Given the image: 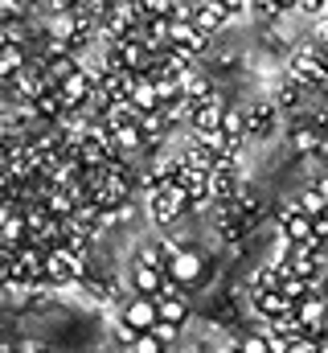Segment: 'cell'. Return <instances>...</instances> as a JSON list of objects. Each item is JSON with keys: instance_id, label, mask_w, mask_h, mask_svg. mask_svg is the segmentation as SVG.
<instances>
[{"instance_id": "f1b7e54d", "label": "cell", "mask_w": 328, "mask_h": 353, "mask_svg": "<svg viewBox=\"0 0 328 353\" xmlns=\"http://www.w3.org/2000/svg\"><path fill=\"white\" fill-rule=\"evenodd\" d=\"M132 353H168V345H164L156 333H140L136 345H132Z\"/></svg>"}, {"instance_id": "bcb514c9", "label": "cell", "mask_w": 328, "mask_h": 353, "mask_svg": "<svg viewBox=\"0 0 328 353\" xmlns=\"http://www.w3.org/2000/svg\"><path fill=\"white\" fill-rule=\"evenodd\" d=\"M325 157H328V148H325Z\"/></svg>"}, {"instance_id": "30bf717a", "label": "cell", "mask_w": 328, "mask_h": 353, "mask_svg": "<svg viewBox=\"0 0 328 353\" xmlns=\"http://www.w3.org/2000/svg\"><path fill=\"white\" fill-rule=\"evenodd\" d=\"M246 115V136H271L275 132V119H279V103L275 99H258L243 111Z\"/></svg>"}, {"instance_id": "7bdbcfd3", "label": "cell", "mask_w": 328, "mask_h": 353, "mask_svg": "<svg viewBox=\"0 0 328 353\" xmlns=\"http://www.w3.org/2000/svg\"><path fill=\"white\" fill-rule=\"evenodd\" d=\"M320 58L328 62V41H320Z\"/></svg>"}, {"instance_id": "d590c367", "label": "cell", "mask_w": 328, "mask_h": 353, "mask_svg": "<svg viewBox=\"0 0 328 353\" xmlns=\"http://www.w3.org/2000/svg\"><path fill=\"white\" fill-rule=\"evenodd\" d=\"M218 4H226L230 17H234V12H250V0H218Z\"/></svg>"}, {"instance_id": "3957f363", "label": "cell", "mask_w": 328, "mask_h": 353, "mask_svg": "<svg viewBox=\"0 0 328 353\" xmlns=\"http://www.w3.org/2000/svg\"><path fill=\"white\" fill-rule=\"evenodd\" d=\"M82 275H86V267L74 251H66V247H50L45 251V283L50 288H66V283H79Z\"/></svg>"}, {"instance_id": "f546056e", "label": "cell", "mask_w": 328, "mask_h": 353, "mask_svg": "<svg viewBox=\"0 0 328 353\" xmlns=\"http://www.w3.org/2000/svg\"><path fill=\"white\" fill-rule=\"evenodd\" d=\"M287 353H328L325 341H312V337H296L291 345H287Z\"/></svg>"}, {"instance_id": "cb8c5ba5", "label": "cell", "mask_w": 328, "mask_h": 353, "mask_svg": "<svg viewBox=\"0 0 328 353\" xmlns=\"http://www.w3.org/2000/svg\"><path fill=\"white\" fill-rule=\"evenodd\" d=\"M136 263L140 267H156V271H164L168 267V251H164V243H148L140 255H136Z\"/></svg>"}, {"instance_id": "ba28073f", "label": "cell", "mask_w": 328, "mask_h": 353, "mask_svg": "<svg viewBox=\"0 0 328 353\" xmlns=\"http://www.w3.org/2000/svg\"><path fill=\"white\" fill-rule=\"evenodd\" d=\"M238 193H243V176H238L234 161H222L209 169V197L214 201H234Z\"/></svg>"}, {"instance_id": "4dcf8cb0", "label": "cell", "mask_w": 328, "mask_h": 353, "mask_svg": "<svg viewBox=\"0 0 328 353\" xmlns=\"http://www.w3.org/2000/svg\"><path fill=\"white\" fill-rule=\"evenodd\" d=\"M250 12H258V17H279L283 4H279V0H250Z\"/></svg>"}, {"instance_id": "52a82bcc", "label": "cell", "mask_w": 328, "mask_h": 353, "mask_svg": "<svg viewBox=\"0 0 328 353\" xmlns=\"http://www.w3.org/2000/svg\"><path fill=\"white\" fill-rule=\"evenodd\" d=\"M168 46L185 50L189 58H201V54L209 50V33L197 29L193 21H172V29H168Z\"/></svg>"}, {"instance_id": "9a60e30c", "label": "cell", "mask_w": 328, "mask_h": 353, "mask_svg": "<svg viewBox=\"0 0 328 353\" xmlns=\"http://www.w3.org/2000/svg\"><path fill=\"white\" fill-rule=\"evenodd\" d=\"M226 21H230V8H226V4H218V0H201V4L193 8V25H197V29H205L209 37H214Z\"/></svg>"}, {"instance_id": "7402d4cb", "label": "cell", "mask_w": 328, "mask_h": 353, "mask_svg": "<svg viewBox=\"0 0 328 353\" xmlns=\"http://www.w3.org/2000/svg\"><path fill=\"white\" fill-rule=\"evenodd\" d=\"M291 205H296V210H304L308 218H320V214H328V201L316 193V189H304V193H300Z\"/></svg>"}, {"instance_id": "ab89813d", "label": "cell", "mask_w": 328, "mask_h": 353, "mask_svg": "<svg viewBox=\"0 0 328 353\" xmlns=\"http://www.w3.org/2000/svg\"><path fill=\"white\" fill-rule=\"evenodd\" d=\"M185 4H193V0H168V8H185Z\"/></svg>"}, {"instance_id": "e0dca14e", "label": "cell", "mask_w": 328, "mask_h": 353, "mask_svg": "<svg viewBox=\"0 0 328 353\" xmlns=\"http://www.w3.org/2000/svg\"><path fill=\"white\" fill-rule=\"evenodd\" d=\"M164 271H156V267H132V292H140V296H161L164 292Z\"/></svg>"}, {"instance_id": "d6a6232c", "label": "cell", "mask_w": 328, "mask_h": 353, "mask_svg": "<svg viewBox=\"0 0 328 353\" xmlns=\"http://www.w3.org/2000/svg\"><path fill=\"white\" fill-rule=\"evenodd\" d=\"M152 333H156V337H161L164 345H172V341H176V333H181V325H168V321H161V325H156V329H152Z\"/></svg>"}, {"instance_id": "277c9868", "label": "cell", "mask_w": 328, "mask_h": 353, "mask_svg": "<svg viewBox=\"0 0 328 353\" xmlns=\"http://www.w3.org/2000/svg\"><path fill=\"white\" fill-rule=\"evenodd\" d=\"M222 119H226V103H222L218 94H209V99H201V103H193V115H189V128H193V136H201V140H209V136H218V132H222Z\"/></svg>"}, {"instance_id": "83f0119b", "label": "cell", "mask_w": 328, "mask_h": 353, "mask_svg": "<svg viewBox=\"0 0 328 353\" xmlns=\"http://www.w3.org/2000/svg\"><path fill=\"white\" fill-rule=\"evenodd\" d=\"M238 350L243 353H275V341H271L267 333H254V337H243V341H238Z\"/></svg>"}, {"instance_id": "6da1fadb", "label": "cell", "mask_w": 328, "mask_h": 353, "mask_svg": "<svg viewBox=\"0 0 328 353\" xmlns=\"http://www.w3.org/2000/svg\"><path fill=\"white\" fill-rule=\"evenodd\" d=\"M189 189H181V185H161V189H152V197H148V210H152V222L156 226H172V222H181L185 214H189Z\"/></svg>"}, {"instance_id": "4fadbf2b", "label": "cell", "mask_w": 328, "mask_h": 353, "mask_svg": "<svg viewBox=\"0 0 328 353\" xmlns=\"http://www.w3.org/2000/svg\"><path fill=\"white\" fill-rule=\"evenodd\" d=\"M325 148H328V140L320 136L316 123H304V128L291 132V152L296 157H325Z\"/></svg>"}, {"instance_id": "7c38bea8", "label": "cell", "mask_w": 328, "mask_h": 353, "mask_svg": "<svg viewBox=\"0 0 328 353\" xmlns=\"http://www.w3.org/2000/svg\"><path fill=\"white\" fill-rule=\"evenodd\" d=\"M29 107V115L33 119H45V123H58L62 115H66V103H62V90L58 87H50V90H41L33 103H25Z\"/></svg>"}, {"instance_id": "1f68e13d", "label": "cell", "mask_w": 328, "mask_h": 353, "mask_svg": "<svg viewBox=\"0 0 328 353\" xmlns=\"http://www.w3.org/2000/svg\"><path fill=\"white\" fill-rule=\"evenodd\" d=\"M115 337H119V345H127V350H132V345H136V337H140V333H136V329H132V325H127V321H115Z\"/></svg>"}, {"instance_id": "484cf974", "label": "cell", "mask_w": 328, "mask_h": 353, "mask_svg": "<svg viewBox=\"0 0 328 353\" xmlns=\"http://www.w3.org/2000/svg\"><path fill=\"white\" fill-rule=\"evenodd\" d=\"M79 283L94 296V300H115V288H111V279H103V275H82Z\"/></svg>"}, {"instance_id": "b9f144b4", "label": "cell", "mask_w": 328, "mask_h": 353, "mask_svg": "<svg viewBox=\"0 0 328 353\" xmlns=\"http://www.w3.org/2000/svg\"><path fill=\"white\" fill-rule=\"evenodd\" d=\"M0 288H8V271L4 267H0Z\"/></svg>"}, {"instance_id": "d6986e66", "label": "cell", "mask_w": 328, "mask_h": 353, "mask_svg": "<svg viewBox=\"0 0 328 353\" xmlns=\"http://www.w3.org/2000/svg\"><path fill=\"white\" fill-rule=\"evenodd\" d=\"M132 103L140 107V115H148V111H161V107H164V103H161V94H156V83H152L148 74H144V83H140V90L132 94Z\"/></svg>"}, {"instance_id": "2e32d148", "label": "cell", "mask_w": 328, "mask_h": 353, "mask_svg": "<svg viewBox=\"0 0 328 353\" xmlns=\"http://www.w3.org/2000/svg\"><path fill=\"white\" fill-rule=\"evenodd\" d=\"M25 66H29V62H25V50L12 46V41L4 37V29H0V83H12Z\"/></svg>"}, {"instance_id": "5bb4252c", "label": "cell", "mask_w": 328, "mask_h": 353, "mask_svg": "<svg viewBox=\"0 0 328 353\" xmlns=\"http://www.w3.org/2000/svg\"><path fill=\"white\" fill-rule=\"evenodd\" d=\"M254 312H258L263 321H275V316L296 312V300H291V296H283L279 288H275V292H258V296H254Z\"/></svg>"}, {"instance_id": "60d3db41", "label": "cell", "mask_w": 328, "mask_h": 353, "mask_svg": "<svg viewBox=\"0 0 328 353\" xmlns=\"http://www.w3.org/2000/svg\"><path fill=\"white\" fill-rule=\"evenodd\" d=\"M218 353H243V350H238V341H234V345H222Z\"/></svg>"}, {"instance_id": "44dd1931", "label": "cell", "mask_w": 328, "mask_h": 353, "mask_svg": "<svg viewBox=\"0 0 328 353\" xmlns=\"http://www.w3.org/2000/svg\"><path fill=\"white\" fill-rule=\"evenodd\" d=\"M181 90H185V99H189V103H201V99H209V94H214L209 79H201V74H193V70L181 79Z\"/></svg>"}, {"instance_id": "5b68a950", "label": "cell", "mask_w": 328, "mask_h": 353, "mask_svg": "<svg viewBox=\"0 0 328 353\" xmlns=\"http://www.w3.org/2000/svg\"><path fill=\"white\" fill-rule=\"evenodd\" d=\"M119 321H127L136 333H152L156 325H161V304H156V296H132V300H123V312H119Z\"/></svg>"}, {"instance_id": "ffe728a7", "label": "cell", "mask_w": 328, "mask_h": 353, "mask_svg": "<svg viewBox=\"0 0 328 353\" xmlns=\"http://www.w3.org/2000/svg\"><path fill=\"white\" fill-rule=\"evenodd\" d=\"M300 99H304V87H300L296 79H283V83H279V90H275L279 111H296V107H300Z\"/></svg>"}, {"instance_id": "836d02e7", "label": "cell", "mask_w": 328, "mask_h": 353, "mask_svg": "<svg viewBox=\"0 0 328 353\" xmlns=\"http://www.w3.org/2000/svg\"><path fill=\"white\" fill-rule=\"evenodd\" d=\"M312 234H316V243H320V247H328V214H320V218L312 222Z\"/></svg>"}, {"instance_id": "603a6c76", "label": "cell", "mask_w": 328, "mask_h": 353, "mask_svg": "<svg viewBox=\"0 0 328 353\" xmlns=\"http://www.w3.org/2000/svg\"><path fill=\"white\" fill-rule=\"evenodd\" d=\"M279 279H283V275H279L275 267H258V271L250 275V292H254V296H258V292H275Z\"/></svg>"}, {"instance_id": "7a4b0ae2", "label": "cell", "mask_w": 328, "mask_h": 353, "mask_svg": "<svg viewBox=\"0 0 328 353\" xmlns=\"http://www.w3.org/2000/svg\"><path fill=\"white\" fill-rule=\"evenodd\" d=\"M291 79L308 90H325L328 94V62L320 58V46H304L291 58Z\"/></svg>"}, {"instance_id": "74e56055", "label": "cell", "mask_w": 328, "mask_h": 353, "mask_svg": "<svg viewBox=\"0 0 328 353\" xmlns=\"http://www.w3.org/2000/svg\"><path fill=\"white\" fill-rule=\"evenodd\" d=\"M312 189H316V193L328 201V176H316V181H312Z\"/></svg>"}, {"instance_id": "e575fe53", "label": "cell", "mask_w": 328, "mask_h": 353, "mask_svg": "<svg viewBox=\"0 0 328 353\" xmlns=\"http://www.w3.org/2000/svg\"><path fill=\"white\" fill-rule=\"evenodd\" d=\"M8 165H12V140L0 136V169H8Z\"/></svg>"}, {"instance_id": "8d00e7d4", "label": "cell", "mask_w": 328, "mask_h": 353, "mask_svg": "<svg viewBox=\"0 0 328 353\" xmlns=\"http://www.w3.org/2000/svg\"><path fill=\"white\" fill-rule=\"evenodd\" d=\"M54 12H66V8H79V0H45Z\"/></svg>"}, {"instance_id": "4316f807", "label": "cell", "mask_w": 328, "mask_h": 353, "mask_svg": "<svg viewBox=\"0 0 328 353\" xmlns=\"http://www.w3.org/2000/svg\"><path fill=\"white\" fill-rule=\"evenodd\" d=\"M140 128H144V136H148V144L168 132V119H164V111H148V115H140Z\"/></svg>"}, {"instance_id": "ee69618b", "label": "cell", "mask_w": 328, "mask_h": 353, "mask_svg": "<svg viewBox=\"0 0 328 353\" xmlns=\"http://www.w3.org/2000/svg\"><path fill=\"white\" fill-rule=\"evenodd\" d=\"M279 4H283V8H291V4H300V0H279Z\"/></svg>"}, {"instance_id": "8992f818", "label": "cell", "mask_w": 328, "mask_h": 353, "mask_svg": "<svg viewBox=\"0 0 328 353\" xmlns=\"http://www.w3.org/2000/svg\"><path fill=\"white\" fill-rule=\"evenodd\" d=\"M250 214H246L238 201H218V218H214V230H218V239H226V243H238L246 230H250Z\"/></svg>"}, {"instance_id": "f35d334b", "label": "cell", "mask_w": 328, "mask_h": 353, "mask_svg": "<svg viewBox=\"0 0 328 353\" xmlns=\"http://www.w3.org/2000/svg\"><path fill=\"white\" fill-rule=\"evenodd\" d=\"M300 4H304V8H312V12H325V8H328V0H300Z\"/></svg>"}, {"instance_id": "ac0fdd59", "label": "cell", "mask_w": 328, "mask_h": 353, "mask_svg": "<svg viewBox=\"0 0 328 353\" xmlns=\"http://www.w3.org/2000/svg\"><path fill=\"white\" fill-rule=\"evenodd\" d=\"M111 136H115V148H119V157H132V152L148 148V136H144V128H140V123H123V128H115Z\"/></svg>"}, {"instance_id": "f6af8a7d", "label": "cell", "mask_w": 328, "mask_h": 353, "mask_svg": "<svg viewBox=\"0 0 328 353\" xmlns=\"http://www.w3.org/2000/svg\"><path fill=\"white\" fill-rule=\"evenodd\" d=\"M17 4H29V0H17Z\"/></svg>"}, {"instance_id": "d4e9b609", "label": "cell", "mask_w": 328, "mask_h": 353, "mask_svg": "<svg viewBox=\"0 0 328 353\" xmlns=\"http://www.w3.org/2000/svg\"><path fill=\"white\" fill-rule=\"evenodd\" d=\"M161 304V321H168V325H185L189 321V304L185 300H156Z\"/></svg>"}, {"instance_id": "9c48e42d", "label": "cell", "mask_w": 328, "mask_h": 353, "mask_svg": "<svg viewBox=\"0 0 328 353\" xmlns=\"http://www.w3.org/2000/svg\"><path fill=\"white\" fill-rule=\"evenodd\" d=\"M312 222L316 218H308L304 210H296V205H287L283 214H279V234H283V243H312L316 234H312Z\"/></svg>"}, {"instance_id": "8fae6325", "label": "cell", "mask_w": 328, "mask_h": 353, "mask_svg": "<svg viewBox=\"0 0 328 353\" xmlns=\"http://www.w3.org/2000/svg\"><path fill=\"white\" fill-rule=\"evenodd\" d=\"M168 275H172L176 283H185V288H197V283L205 279V259H201L197 251H181V255L168 263Z\"/></svg>"}]
</instances>
